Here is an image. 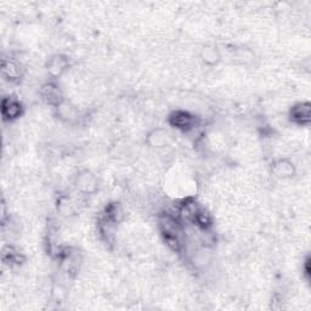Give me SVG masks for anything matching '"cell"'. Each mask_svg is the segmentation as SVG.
Segmentation results:
<instances>
[{
  "instance_id": "6da1fadb",
  "label": "cell",
  "mask_w": 311,
  "mask_h": 311,
  "mask_svg": "<svg viewBox=\"0 0 311 311\" xmlns=\"http://www.w3.org/2000/svg\"><path fill=\"white\" fill-rule=\"evenodd\" d=\"M169 122L176 129H180L183 131L192 130L196 126V117L186 111H175L169 117Z\"/></svg>"
},
{
  "instance_id": "7a4b0ae2",
  "label": "cell",
  "mask_w": 311,
  "mask_h": 311,
  "mask_svg": "<svg viewBox=\"0 0 311 311\" xmlns=\"http://www.w3.org/2000/svg\"><path fill=\"white\" fill-rule=\"evenodd\" d=\"M310 115H311V107L309 102H303L298 103L294 107H292L291 113V119L294 123L297 124H308L310 122Z\"/></svg>"
},
{
  "instance_id": "3957f363",
  "label": "cell",
  "mask_w": 311,
  "mask_h": 311,
  "mask_svg": "<svg viewBox=\"0 0 311 311\" xmlns=\"http://www.w3.org/2000/svg\"><path fill=\"white\" fill-rule=\"evenodd\" d=\"M41 96L48 103L54 106H60L62 103V93L60 92L58 85L53 83L43 85L41 88Z\"/></svg>"
},
{
  "instance_id": "277c9868",
  "label": "cell",
  "mask_w": 311,
  "mask_h": 311,
  "mask_svg": "<svg viewBox=\"0 0 311 311\" xmlns=\"http://www.w3.org/2000/svg\"><path fill=\"white\" fill-rule=\"evenodd\" d=\"M22 106L17 100L14 98H5L1 105V113L5 119H16L21 116Z\"/></svg>"
},
{
  "instance_id": "5b68a950",
  "label": "cell",
  "mask_w": 311,
  "mask_h": 311,
  "mask_svg": "<svg viewBox=\"0 0 311 311\" xmlns=\"http://www.w3.org/2000/svg\"><path fill=\"white\" fill-rule=\"evenodd\" d=\"M67 60L61 58V56H55L49 61L48 64V71L51 76L58 77L61 76L62 72L67 68Z\"/></svg>"
},
{
  "instance_id": "8992f818",
  "label": "cell",
  "mask_w": 311,
  "mask_h": 311,
  "mask_svg": "<svg viewBox=\"0 0 311 311\" xmlns=\"http://www.w3.org/2000/svg\"><path fill=\"white\" fill-rule=\"evenodd\" d=\"M1 71L2 74H4L5 77L9 78L10 80L17 79V78H20L21 76L20 66L14 61H5V60H2Z\"/></svg>"
},
{
  "instance_id": "52a82bcc",
  "label": "cell",
  "mask_w": 311,
  "mask_h": 311,
  "mask_svg": "<svg viewBox=\"0 0 311 311\" xmlns=\"http://www.w3.org/2000/svg\"><path fill=\"white\" fill-rule=\"evenodd\" d=\"M275 173L280 178H287V176H291L294 173V168L293 164L288 160H279V162L275 164L274 168Z\"/></svg>"
},
{
  "instance_id": "ba28073f",
  "label": "cell",
  "mask_w": 311,
  "mask_h": 311,
  "mask_svg": "<svg viewBox=\"0 0 311 311\" xmlns=\"http://www.w3.org/2000/svg\"><path fill=\"white\" fill-rule=\"evenodd\" d=\"M202 59L207 64L213 66V64H217L219 62L220 55L217 49L213 48V46H207V48L202 50Z\"/></svg>"
},
{
  "instance_id": "9c48e42d",
  "label": "cell",
  "mask_w": 311,
  "mask_h": 311,
  "mask_svg": "<svg viewBox=\"0 0 311 311\" xmlns=\"http://www.w3.org/2000/svg\"><path fill=\"white\" fill-rule=\"evenodd\" d=\"M149 139L152 146H162L165 142V140H167V133H164L160 129H157V130H154L150 134Z\"/></svg>"
}]
</instances>
